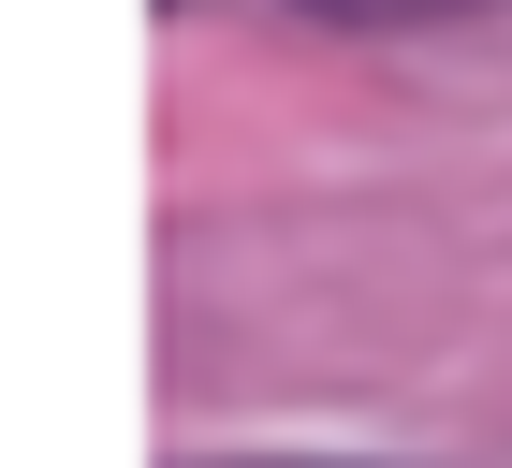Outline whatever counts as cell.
Listing matches in <instances>:
<instances>
[{
  "mask_svg": "<svg viewBox=\"0 0 512 468\" xmlns=\"http://www.w3.org/2000/svg\"><path fill=\"white\" fill-rule=\"evenodd\" d=\"M322 30H454V15H498V0H293Z\"/></svg>",
  "mask_w": 512,
  "mask_h": 468,
  "instance_id": "obj_1",
  "label": "cell"
},
{
  "mask_svg": "<svg viewBox=\"0 0 512 468\" xmlns=\"http://www.w3.org/2000/svg\"><path fill=\"white\" fill-rule=\"evenodd\" d=\"M235 468H352V454H235Z\"/></svg>",
  "mask_w": 512,
  "mask_h": 468,
  "instance_id": "obj_2",
  "label": "cell"
}]
</instances>
